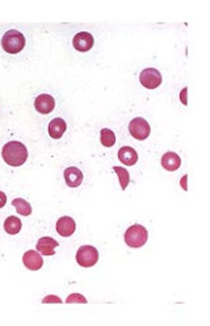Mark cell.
Returning a JSON list of instances; mask_svg holds the SVG:
<instances>
[{
    "label": "cell",
    "instance_id": "obj_18",
    "mask_svg": "<svg viewBox=\"0 0 210 326\" xmlns=\"http://www.w3.org/2000/svg\"><path fill=\"white\" fill-rule=\"evenodd\" d=\"M100 140L104 147H113L116 143V135L109 128H103L100 131Z\"/></svg>",
    "mask_w": 210,
    "mask_h": 326
},
{
    "label": "cell",
    "instance_id": "obj_12",
    "mask_svg": "<svg viewBox=\"0 0 210 326\" xmlns=\"http://www.w3.org/2000/svg\"><path fill=\"white\" fill-rule=\"evenodd\" d=\"M182 158L175 152H167L162 156V167L168 172H175L180 168Z\"/></svg>",
    "mask_w": 210,
    "mask_h": 326
},
{
    "label": "cell",
    "instance_id": "obj_6",
    "mask_svg": "<svg viewBox=\"0 0 210 326\" xmlns=\"http://www.w3.org/2000/svg\"><path fill=\"white\" fill-rule=\"evenodd\" d=\"M139 81L144 88L155 89L162 84V74L157 69H146L139 75Z\"/></svg>",
    "mask_w": 210,
    "mask_h": 326
},
{
    "label": "cell",
    "instance_id": "obj_7",
    "mask_svg": "<svg viewBox=\"0 0 210 326\" xmlns=\"http://www.w3.org/2000/svg\"><path fill=\"white\" fill-rule=\"evenodd\" d=\"M94 37H92L91 33H87V31H79L78 35L74 37L72 40V45L75 47L78 51L80 53H85V51H89L94 46Z\"/></svg>",
    "mask_w": 210,
    "mask_h": 326
},
{
    "label": "cell",
    "instance_id": "obj_16",
    "mask_svg": "<svg viewBox=\"0 0 210 326\" xmlns=\"http://www.w3.org/2000/svg\"><path fill=\"white\" fill-rule=\"evenodd\" d=\"M4 230L8 235H17L21 231V220L17 216L7 217L4 221Z\"/></svg>",
    "mask_w": 210,
    "mask_h": 326
},
{
    "label": "cell",
    "instance_id": "obj_22",
    "mask_svg": "<svg viewBox=\"0 0 210 326\" xmlns=\"http://www.w3.org/2000/svg\"><path fill=\"white\" fill-rule=\"evenodd\" d=\"M7 203V195L3 193V191H0V208H3Z\"/></svg>",
    "mask_w": 210,
    "mask_h": 326
},
{
    "label": "cell",
    "instance_id": "obj_10",
    "mask_svg": "<svg viewBox=\"0 0 210 326\" xmlns=\"http://www.w3.org/2000/svg\"><path fill=\"white\" fill-rule=\"evenodd\" d=\"M76 224L74 219L70 216H62L59 220L56 221V232L62 237L71 236L72 233L75 232Z\"/></svg>",
    "mask_w": 210,
    "mask_h": 326
},
{
    "label": "cell",
    "instance_id": "obj_13",
    "mask_svg": "<svg viewBox=\"0 0 210 326\" xmlns=\"http://www.w3.org/2000/svg\"><path fill=\"white\" fill-rule=\"evenodd\" d=\"M59 245V242L55 241L51 237H41L37 242V250L42 255H53L55 254L54 249Z\"/></svg>",
    "mask_w": 210,
    "mask_h": 326
},
{
    "label": "cell",
    "instance_id": "obj_5",
    "mask_svg": "<svg viewBox=\"0 0 210 326\" xmlns=\"http://www.w3.org/2000/svg\"><path fill=\"white\" fill-rule=\"evenodd\" d=\"M129 133L134 139L144 140L147 139L151 133V127L148 122L143 118H134L129 123Z\"/></svg>",
    "mask_w": 210,
    "mask_h": 326
},
{
    "label": "cell",
    "instance_id": "obj_19",
    "mask_svg": "<svg viewBox=\"0 0 210 326\" xmlns=\"http://www.w3.org/2000/svg\"><path fill=\"white\" fill-rule=\"evenodd\" d=\"M113 171L116 172L117 176H118L119 185H121V189L125 190L128 187L129 182H130V176H129V172L126 171L125 168H121V167H114Z\"/></svg>",
    "mask_w": 210,
    "mask_h": 326
},
{
    "label": "cell",
    "instance_id": "obj_3",
    "mask_svg": "<svg viewBox=\"0 0 210 326\" xmlns=\"http://www.w3.org/2000/svg\"><path fill=\"white\" fill-rule=\"evenodd\" d=\"M147 230L141 224H134L125 232V242L130 248H141L147 242Z\"/></svg>",
    "mask_w": 210,
    "mask_h": 326
},
{
    "label": "cell",
    "instance_id": "obj_11",
    "mask_svg": "<svg viewBox=\"0 0 210 326\" xmlns=\"http://www.w3.org/2000/svg\"><path fill=\"white\" fill-rule=\"evenodd\" d=\"M65 181H66L67 186L70 187H78L82 185L83 182V173L80 169L75 168V167H70V168L65 169Z\"/></svg>",
    "mask_w": 210,
    "mask_h": 326
},
{
    "label": "cell",
    "instance_id": "obj_24",
    "mask_svg": "<svg viewBox=\"0 0 210 326\" xmlns=\"http://www.w3.org/2000/svg\"><path fill=\"white\" fill-rule=\"evenodd\" d=\"M185 180H187V176H184V177H183V186H184V189L187 190V186H185Z\"/></svg>",
    "mask_w": 210,
    "mask_h": 326
},
{
    "label": "cell",
    "instance_id": "obj_8",
    "mask_svg": "<svg viewBox=\"0 0 210 326\" xmlns=\"http://www.w3.org/2000/svg\"><path fill=\"white\" fill-rule=\"evenodd\" d=\"M22 262L25 265L26 269L32 271H37L40 270L44 265V259H42L41 254L38 252H35V250H28V252L24 253L22 255Z\"/></svg>",
    "mask_w": 210,
    "mask_h": 326
},
{
    "label": "cell",
    "instance_id": "obj_20",
    "mask_svg": "<svg viewBox=\"0 0 210 326\" xmlns=\"http://www.w3.org/2000/svg\"><path fill=\"white\" fill-rule=\"evenodd\" d=\"M66 303L67 304H72V303L74 304H87V299L83 295H80V294H71L66 299Z\"/></svg>",
    "mask_w": 210,
    "mask_h": 326
},
{
    "label": "cell",
    "instance_id": "obj_1",
    "mask_svg": "<svg viewBox=\"0 0 210 326\" xmlns=\"http://www.w3.org/2000/svg\"><path fill=\"white\" fill-rule=\"evenodd\" d=\"M3 160L11 167H20L26 161L28 158V149L21 142L12 140L7 143L2 149Z\"/></svg>",
    "mask_w": 210,
    "mask_h": 326
},
{
    "label": "cell",
    "instance_id": "obj_9",
    "mask_svg": "<svg viewBox=\"0 0 210 326\" xmlns=\"http://www.w3.org/2000/svg\"><path fill=\"white\" fill-rule=\"evenodd\" d=\"M35 108L41 114H49L55 108V101L50 94H40L35 101Z\"/></svg>",
    "mask_w": 210,
    "mask_h": 326
},
{
    "label": "cell",
    "instance_id": "obj_17",
    "mask_svg": "<svg viewBox=\"0 0 210 326\" xmlns=\"http://www.w3.org/2000/svg\"><path fill=\"white\" fill-rule=\"evenodd\" d=\"M12 206L16 208L17 214L22 215V216H29L32 214V206L26 202L25 199L16 198L12 201Z\"/></svg>",
    "mask_w": 210,
    "mask_h": 326
},
{
    "label": "cell",
    "instance_id": "obj_23",
    "mask_svg": "<svg viewBox=\"0 0 210 326\" xmlns=\"http://www.w3.org/2000/svg\"><path fill=\"white\" fill-rule=\"evenodd\" d=\"M187 88H184V89L182 90V101H183V104H184V105H187V99H185V94H187Z\"/></svg>",
    "mask_w": 210,
    "mask_h": 326
},
{
    "label": "cell",
    "instance_id": "obj_4",
    "mask_svg": "<svg viewBox=\"0 0 210 326\" xmlns=\"http://www.w3.org/2000/svg\"><path fill=\"white\" fill-rule=\"evenodd\" d=\"M99 252L98 249L91 245H83L76 252V262L82 267H92L98 264Z\"/></svg>",
    "mask_w": 210,
    "mask_h": 326
},
{
    "label": "cell",
    "instance_id": "obj_14",
    "mask_svg": "<svg viewBox=\"0 0 210 326\" xmlns=\"http://www.w3.org/2000/svg\"><path fill=\"white\" fill-rule=\"evenodd\" d=\"M118 160L123 164L132 167V165H134L135 162L138 161V153L132 147H123L118 151Z\"/></svg>",
    "mask_w": 210,
    "mask_h": 326
},
{
    "label": "cell",
    "instance_id": "obj_21",
    "mask_svg": "<svg viewBox=\"0 0 210 326\" xmlns=\"http://www.w3.org/2000/svg\"><path fill=\"white\" fill-rule=\"evenodd\" d=\"M47 303H56V304H61V303H62V300H61L58 296L49 295V296H46L45 299H42V304H47Z\"/></svg>",
    "mask_w": 210,
    "mask_h": 326
},
{
    "label": "cell",
    "instance_id": "obj_15",
    "mask_svg": "<svg viewBox=\"0 0 210 326\" xmlns=\"http://www.w3.org/2000/svg\"><path fill=\"white\" fill-rule=\"evenodd\" d=\"M66 128V122L63 121L62 118H55L49 123V135L53 139H59V138H62L63 134H65Z\"/></svg>",
    "mask_w": 210,
    "mask_h": 326
},
{
    "label": "cell",
    "instance_id": "obj_2",
    "mask_svg": "<svg viewBox=\"0 0 210 326\" xmlns=\"http://www.w3.org/2000/svg\"><path fill=\"white\" fill-rule=\"evenodd\" d=\"M2 47L8 54H17L25 47V37L21 31L11 29L2 38Z\"/></svg>",
    "mask_w": 210,
    "mask_h": 326
}]
</instances>
